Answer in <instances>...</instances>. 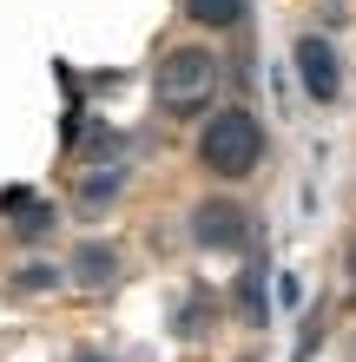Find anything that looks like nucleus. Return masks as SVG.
<instances>
[{
  "label": "nucleus",
  "mask_w": 356,
  "mask_h": 362,
  "mask_svg": "<svg viewBox=\"0 0 356 362\" xmlns=\"http://www.w3.org/2000/svg\"><path fill=\"white\" fill-rule=\"evenodd\" d=\"M198 165L212 178H251L264 165V125L251 105H218L198 132Z\"/></svg>",
  "instance_id": "obj_1"
},
{
  "label": "nucleus",
  "mask_w": 356,
  "mask_h": 362,
  "mask_svg": "<svg viewBox=\"0 0 356 362\" xmlns=\"http://www.w3.org/2000/svg\"><path fill=\"white\" fill-rule=\"evenodd\" d=\"M152 93H159V112H172V119L205 112L212 93H218V53L212 47H172V53L159 59Z\"/></svg>",
  "instance_id": "obj_2"
},
{
  "label": "nucleus",
  "mask_w": 356,
  "mask_h": 362,
  "mask_svg": "<svg viewBox=\"0 0 356 362\" xmlns=\"http://www.w3.org/2000/svg\"><path fill=\"white\" fill-rule=\"evenodd\" d=\"M192 244L198 250H244L251 244V211L231 198H205L192 211Z\"/></svg>",
  "instance_id": "obj_3"
},
{
  "label": "nucleus",
  "mask_w": 356,
  "mask_h": 362,
  "mask_svg": "<svg viewBox=\"0 0 356 362\" xmlns=\"http://www.w3.org/2000/svg\"><path fill=\"white\" fill-rule=\"evenodd\" d=\"M297 79H304V93L317 99V105H330L343 93V73H337V47H330L323 33H304L297 40Z\"/></svg>",
  "instance_id": "obj_4"
},
{
  "label": "nucleus",
  "mask_w": 356,
  "mask_h": 362,
  "mask_svg": "<svg viewBox=\"0 0 356 362\" xmlns=\"http://www.w3.org/2000/svg\"><path fill=\"white\" fill-rule=\"evenodd\" d=\"M67 276H73L79 290H113V284H119V250H113V244H99V238H93V244H79L73 257H67Z\"/></svg>",
  "instance_id": "obj_5"
},
{
  "label": "nucleus",
  "mask_w": 356,
  "mask_h": 362,
  "mask_svg": "<svg viewBox=\"0 0 356 362\" xmlns=\"http://www.w3.org/2000/svg\"><path fill=\"white\" fill-rule=\"evenodd\" d=\"M0 211H20V218H13V230H20V238H47V230H53V204H47V198L7 191V198H0Z\"/></svg>",
  "instance_id": "obj_6"
},
{
  "label": "nucleus",
  "mask_w": 356,
  "mask_h": 362,
  "mask_svg": "<svg viewBox=\"0 0 356 362\" xmlns=\"http://www.w3.org/2000/svg\"><path fill=\"white\" fill-rule=\"evenodd\" d=\"M185 13H192L198 27H238V20H244V0H185Z\"/></svg>",
  "instance_id": "obj_7"
},
{
  "label": "nucleus",
  "mask_w": 356,
  "mask_h": 362,
  "mask_svg": "<svg viewBox=\"0 0 356 362\" xmlns=\"http://www.w3.org/2000/svg\"><path fill=\"white\" fill-rule=\"evenodd\" d=\"M238 310H244V323L264 329V270H251L244 284H238Z\"/></svg>",
  "instance_id": "obj_8"
},
{
  "label": "nucleus",
  "mask_w": 356,
  "mask_h": 362,
  "mask_svg": "<svg viewBox=\"0 0 356 362\" xmlns=\"http://www.w3.org/2000/svg\"><path fill=\"white\" fill-rule=\"evenodd\" d=\"M53 284H59L53 264H27V270H20V290H53Z\"/></svg>",
  "instance_id": "obj_9"
},
{
  "label": "nucleus",
  "mask_w": 356,
  "mask_h": 362,
  "mask_svg": "<svg viewBox=\"0 0 356 362\" xmlns=\"http://www.w3.org/2000/svg\"><path fill=\"white\" fill-rule=\"evenodd\" d=\"M73 362H106V356H73Z\"/></svg>",
  "instance_id": "obj_10"
},
{
  "label": "nucleus",
  "mask_w": 356,
  "mask_h": 362,
  "mask_svg": "<svg viewBox=\"0 0 356 362\" xmlns=\"http://www.w3.org/2000/svg\"><path fill=\"white\" fill-rule=\"evenodd\" d=\"M350 270H356V264H350ZM350 296H356V276H350Z\"/></svg>",
  "instance_id": "obj_11"
}]
</instances>
